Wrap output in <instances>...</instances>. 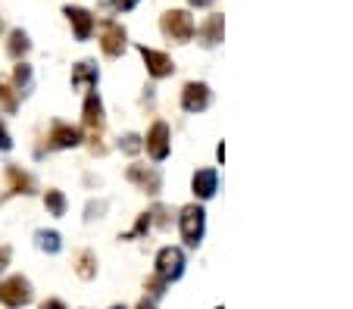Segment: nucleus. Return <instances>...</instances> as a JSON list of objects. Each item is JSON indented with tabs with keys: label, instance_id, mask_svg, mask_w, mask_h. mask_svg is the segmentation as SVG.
<instances>
[{
	"label": "nucleus",
	"instance_id": "f257e3e1",
	"mask_svg": "<svg viewBox=\"0 0 353 309\" xmlns=\"http://www.w3.org/2000/svg\"><path fill=\"white\" fill-rule=\"evenodd\" d=\"M81 116H85V128H88V138H91V150L94 153H103L100 138H103V125H107V119H103V103H100L97 91H91V94L85 97V109H81Z\"/></svg>",
	"mask_w": 353,
	"mask_h": 309
},
{
	"label": "nucleus",
	"instance_id": "f03ea898",
	"mask_svg": "<svg viewBox=\"0 0 353 309\" xmlns=\"http://www.w3.org/2000/svg\"><path fill=\"white\" fill-rule=\"evenodd\" d=\"M179 228H181V237H185L188 247H200V241L207 235V213H203V206L191 203V206L181 209Z\"/></svg>",
	"mask_w": 353,
	"mask_h": 309
},
{
	"label": "nucleus",
	"instance_id": "7ed1b4c3",
	"mask_svg": "<svg viewBox=\"0 0 353 309\" xmlns=\"http://www.w3.org/2000/svg\"><path fill=\"white\" fill-rule=\"evenodd\" d=\"M160 28L169 41H179V44H188V41L194 38V32H197L194 16L188 13V10H169V13H163Z\"/></svg>",
	"mask_w": 353,
	"mask_h": 309
},
{
	"label": "nucleus",
	"instance_id": "20e7f679",
	"mask_svg": "<svg viewBox=\"0 0 353 309\" xmlns=\"http://www.w3.org/2000/svg\"><path fill=\"white\" fill-rule=\"evenodd\" d=\"M157 275L169 284L179 281V278L185 275V253H181L179 247H163L160 253H157Z\"/></svg>",
	"mask_w": 353,
	"mask_h": 309
},
{
	"label": "nucleus",
	"instance_id": "39448f33",
	"mask_svg": "<svg viewBox=\"0 0 353 309\" xmlns=\"http://www.w3.org/2000/svg\"><path fill=\"white\" fill-rule=\"evenodd\" d=\"M125 44H128V34L119 22L107 19L103 25H100V50H103L110 60H116V56L125 54Z\"/></svg>",
	"mask_w": 353,
	"mask_h": 309
},
{
	"label": "nucleus",
	"instance_id": "423d86ee",
	"mask_svg": "<svg viewBox=\"0 0 353 309\" xmlns=\"http://www.w3.org/2000/svg\"><path fill=\"white\" fill-rule=\"evenodd\" d=\"M0 303L10 309H19L26 303H32V284H28V278H22V275L7 278V281L0 284Z\"/></svg>",
	"mask_w": 353,
	"mask_h": 309
},
{
	"label": "nucleus",
	"instance_id": "0eeeda50",
	"mask_svg": "<svg viewBox=\"0 0 353 309\" xmlns=\"http://www.w3.org/2000/svg\"><path fill=\"white\" fill-rule=\"evenodd\" d=\"M213 103V91L203 81H188L181 87V109L185 113H203V109Z\"/></svg>",
	"mask_w": 353,
	"mask_h": 309
},
{
	"label": "nucleus",
	"instance_id": "6e6552de",
	"mask_svg": "<svg viewBox=\"0 0 353 309\" xmlns=\"http://www.w3.org/2000/svg\"><path fill=\"white\" fill-rule=\"evenodd\" d=\"M125 178L132 184H138V188L150 197H157L163 191V172L157 166H128Z\"/></svg>",
	"mask_w": 353,
	"mask_h": 309
},
{
	"label": "nucleus",
	"instance_id": "1a4fd4ad",
	"mask_svg": "<svg viewBox=\"0 0 353 309\" xmlns=\"http://www.w3.org/2000/svg\"><path fill=\"white\" fill-rule=\"evenodd\" d=\"M169 125L166 122H154V128L147 131V138H144V147H147V153L154 156L157 162H163L169 156V150H172V144H169Z\"/></svg>",
	"mask_w": 353,
	"mask_h": 309
},
{
	"label": "nucleus",
	"instance_id": "9d476101",
	"mask_svg": "<svg viewBox=\"0 0 353 309\" xmlns=\"http://www.w3.org/2000/svg\"><path fill=\"white\" fill-rule=\"evenodd\" d=\"M79 144H81V131L72 125H63V122H57L50 128V135H47V147L50 150H72Z\"/></svg>",
	"mask_w": 353,
	"mask_h": 309
},
{
	"label": "nucleus",
	"instance_id": "9b49d317",
	"mask_svg": "<svg viewBox=\"0 0 353 309\" xmlns=\"http://www.w3.org/2000/svg\"><path fill=\"white\" fill-rule=\"evenodd\" d=\"M141 56H144V63H147V72L154 75V78H169V75L175 72V63L169 60L166 54H160V50H150L147 44H141Z\"/></svg>",
	"mask_w": 353,
	"mask_h": 309
},
{
	"label": "nucleus",
	"instance_id": "f8f14e48",
	"mask_svg": "<svg viewBox=\"0 0 353 309\" xmlns=\"http://www.w3.org/2000/svg\"><path fill=\"white\" fill-rule=\"evenodd\" d=\"M191 188H194V197H197V200L216 197V191H219V172H216V169H200V172H194Z\"/></svg>",
	"mask_w": 353,
	"mask_h": 309
},
{
	"label": "nucleus",
	"instance_id": "ddd939ff",
	"mask_svg": "<svg viewBox=\"0 0 353 309\" xmlns=\"http://www.w3.org/2000/svg\"><path fill=\"white\" fill-rule=\"evenodd\" d=\"M63 13H66L69 25L75 28V38H79V41H88V38H91V32H94V16L88 13V10H81V7H66Z\"/></svg>",
	"mask_w": 353,
	"mask_h": 309
},
{
	"label": "nucleus",
	"instance_id": "4468645a",
	"mask_svg": "<svg viewBox=\"0 0 353 309\" xmlns=\"http://www.w3.org/2000/svg\"><path fill=\"white\" fill-rule=\"evenodd\" d=\"M222 32H225V19H222L219 13L216 16H210L203 25H200V44L203 47H216V44H222Z\"/></svg>",
	"mask_w": 353,
	"mask_h": 309
},
{
	"label": "nucleus",
	"instance_id": "2eb2a0df",
	"mask_svg": "<svg viewBox=\"0 0 353 309\" xmlns=\"http://www.w3.org/2000/svg\"><path fill=\"white\" fill-rule=\"evenodd\" d=\"M97 81H100L97 63L85 60V63H79V66H72V87H85V91H91V87H97Z\"/></svg>",
	"mask_w": 353,
	"mask_h": 309
},
{
	"label": "nucleus",
	"instance_id": "dca6fc26",
	"mask_svg": "<svg viewBox=\"0 0 353 309\" xmlns=\"http://www.w3.org/2000/svg\"><path fill=\"white\" fill-rule=\"evenodd\" d=\"M7 182H10V194H34V191H38L34 178L28 172H22L19 166L7 169Z\"/></svg>",
	"mask_w": 353,
	"mask_h": 309
},
{
	"label": "nucleus",
	"instance_id": "f3484780",
	"mask_svg": "<svg viewBox=\"0 0 353 309\" xmlns=\"http://www.w3.org/2000/svg\"><path fill=\"white\" fill-rule=\"evenodd\" d=\"M32 50V41H28V34L22 32V28H16V32H10V44H7V54L13 56V60H22V56Z\"/></svg>",
	"mask_w": 353,
	"mask_h": 309
},
{
	"label": "nucleus",
	"instance_id": "a211bd4d",
	"mask_svg": "<svg viewBox=\"0 0 353 309\" xmlns=\"http://www.w3.org/2000/svg\"><path fill=\"white\" fill-rule=\"evenodd\" d=\"M75 272H79V278L91 281V278L97 275V256H94L91 250H81V253L75 256Z\"/></svg>",
	"mask_w": 353,
	"mask_h": 309
},
{
	"label": "nucleus",
	"instance_id": "6ab92c4d",
	"mask_svg": "<svg viewBox=\"0 0 353 309\" xmlns=\"http://www.w3.org/2000/svg\"><path fill=\"white\" fill-rule=\"evenodd\" d=\"M44 206H47V213L50 215H57V219H60V215H66V197H63V191H47L44 194Z\"/></svg>",
	"mask_w": 353,
	"mask_h": 309
},
{
	"label": "nucleus",
	"instance_id": "aec40b11",
	"mask_svg": "<svg viewBox=\"0 0 353 309\" xmlns=\"http://www.w3.org/2000/svg\"><path fill=\"white\" fill-rule=\"evenodd\" d=\"M19 91H13V87H10V81L3 78V75H0V107L7 109V113H16V107H19Z\"/></svg>",
	"mask_w": 353,
	"mask_h": 309
},
{
	"label": "nucleus",
	"instance_id": "412c9836",
	"mask_svg": "<svg viewBox=\"0 0 353 309\" xmlns=\"http://www.w3.org/2000/svg\"><path fill=\"white\" fill-rule=\"evenodd\" d=\"M13 78H16V87H19V94H22V97L32 94V66H28V63H22V60H19V66H16Z\"/></svg>",
	"mask_w": 353,
	"mask_h": 309
},
{
	"label": "nucleus",
	"instance_id": "4be33fe9",
	"mask_svg": "<svg viewBox=\"0 0 353 309\" xmlns=\"http://www.w3.org/2000/svg\"><path fill=\"white\" fill-rule=\"evenodd\" d=\"M34 241H38V247L44 250V253H60V247H63V241H60L57 231H38Z\"/></svg>",
	"mask_w": 353,
	"mask_h": 309
},
{
	"label": "nucleus",
	"instance_id": "5701e85b",
	"mask_svg": "<svg viewBox=\"0 0 353 309\" xmlns=\"http://www.w3.org/2000/svg\"><path fill=\"white\" fill-rule=\"evenodd\" d=\"M154 228V219H150V213H144L138 219V225H134L132 231H125V235H122V241H132V237H141V235H147V231Z\"/></svg>",
	"mask_w": 353,
	"mask_h": 309
},
{
	"label": "nucleus",
	"instance_id": "b1692460",
	"mask_svg": "<svg viewBox=\"0 0 353 309\" xmlns=\"http://www.w3.org/2000/svg\"><path fill=\"white\" fill-rule=\"evenodd\" d=\"M166 284H169V281H163L160 275H154V278H150V281L144 284V290H147V294H150V300H160V297L166 294Z\"/></svg>",
	"mask_w": 353,
	"mask_h": 309
},
{
	"label": "nucleus",
	"instance_id": "393cba45",
	"mask_svg": "<svg viewBox=\"0 0 353 309\" xmlns=\"http://www.w3.org/2000/svg\"><path fill=\"white\" fill-rule=\"evenodd\" d=\"M150 219H154L157 228H169V225H172V215H169L166 206H154L150 209Z\"/></svg>",
	"mask_w": 353,
	"mask_h": 309
},
{
	"label": "nucleus",
	"instance_id": "a878e982",
	"mask_svg": "<svg viewBox=\"0 0 353 309\" xmlns=\"http://www.w3.org/2000/svg\"><path fill=\"white\" fill-rule=\"evenodd\" d=\"M119 147L125 150V153H138V150L144 147V141H141L138 135H125V138H122V141H119Z\"/></svg>",
	"mask_w": 353,
	"mask_h": 309
},
{
	"label": "nucleus",
	"instance_id": "bb28decb",
	"mask_svg": "<svg viewBox=\"0 0 353 309\" xmlns=\"http://www.w3.org/2000/svg\"><path fill=\"white\" fill-rule=\"evenodd\" d=\"M0 150H13V138H10L7 125H3V119H0Z\"/></svg>",
	"mask_w": 353,
	"mask_h": 309
},
{
	"label": "nucleus",
	"instance_id": "cd10ccee",
	"mask_svg": "<svg viewBox=\"0 0 353 309\" xmlns=\"http://www.w3.org/2000/svg\"><path fill=\"white\" fill-rule=\"evenodd\" d=\"M103 209H107V203H91V206H88V222H94V219H100V213H103Z\"/></svg>",
	"mask_w": 353,
	"mask_h": 309
},
{
	"label": "nucleus",
	"instance_id": "c85d7f7f",
	"mask_svg": "<svg viewBox=\"0 0 353 309\" xmlns=\"http://www.w3.org/2000/svg\"><path fill=\"white\" fill-rule=\"evenodd\" d=\"M113 7H116V10H122V13H128V10L138 7V0H113Z\"/></svg>",
	"mask_w": 353,
	"mask_h": 309
},
{
	"label": "nucleus",
	"instance_id": "c756f323",
	"mask_svg": "<svg viewBox=\"0 0 353 309\" xmlns=\"http://www.w3.org/2000/svg\"><path fill=\"white\" fill-rule=\"evenodd\" d=\"M7 266H10V247H0V275H3Z\"/></svg>",
	"mask_w": 353,
	"mask_h": 309
},
{
	"label": "nucleus",
	"instance_id": "7c9ffc66",
	"mask_svg": "<svg viewBox=\"0 0 353 309\" xmlns=\"http://www.w3.org/2000/svg\"><path fill=\"white\" fill-rule=\"evenodd\" d=\"M41 309H66V306H63L60 300H44L41 303Z\"/></svg>",
	"mask_w": 353,
	"mask_h": 309
},
{
	"label": "nucleus",
	"instance_id": "2f4dec72",
	"mask_svg": "<svg viewBox=\"0 0 353 309\" xmlns=\"http://www.w3.org/2000/svg\"><path fill=\"white\" fill-rule=\"evenodd\" d=\"M191 7H197V10H203V7H213V0H188Z\"/></svg>",
	"mask_w": 353,
	"mask_h": 309
},
{
	"label": "nucleus",
	"instance_id": "473e14b6",
	"mask_svg": "<svg viewBox=\"0 0 353 309\" xmlns=\"http://www.w3.org/2000/svg\"><path fill=\"white\" fill-rule=\"evenodd\" d=\"M138 309H157V303H154V300H150V297H144V300H141V303H138Z\"/></svg>",
	"mask_w": 353,
	"mask_h": 309
},
{
	"label": "nucleus",
	"instance_id": "72a5a7b5",
	"mask_svg": "<svg viewBox=\"0 0 353 309\" xmlns=\"http://www.w3.org/2000/svg\"><path fill=\"white\" fill-rule=\"evenodd\" d=\"M0 32H3V19H0Z\"/></svg>",
	"mask_w": 353,
	"mask_h": 309
},
{
	"label": "nucleus",
	"instance_id": "f704fd0d",
	"mask_svg": "<svg viewBox=\"0 0 353 309\" xmlns=\"http://www.w3.org/2000/svg\"><path fill=\"white\" fill-rule=\"evenodd\" d=\"M113 309H125V306H113Z\"/></svg>",
	"mask_w": 353,
	"mask_h": 309
},
{
	"label": "nucleus",
	"instance_id": "c9c22d12",
	"mask_svg": "<svg viewBox=\"0 0 353 309\" xmlns=\"http://www.w3.org/2000/svg\"><path fill=\"white\" fill-rule=\"evenodd\" d=\"M216 309H222V306H216Z\"/></svg>",
	"mask_w": 353,
	"mask_h": 309
}]
</instances>
